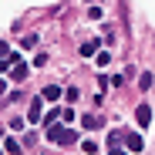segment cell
<instances>
[{"label":"cell","mask_w":155,"mask_h":155,"mask_svg":"<svg viewBox=\"0 0 155 155\" xmlns=\"http://www.w3.org/2000/svg\"><path fill=\"white\" fill-rule=\"evenodd\" d=\"M41 111H44L41 98H34V101H31V108H27V118H31V121H41Z\"/></svg>","instance_id":"277c9868"},{"label":"cell","mask_w":155,"mask_h":155,"mask_svg":"<svg viewBox=\"0 0 155 155\" xmlns=\"http://www.w3.org/2000/svg\"><path fill=\"white\" fill-rule=\"evenodd\" d=\"M61 94H64V91H61V88H58V84H47V88H44V94H41V98H44V101H58V98H61Z\"/></svg>","instance_id":"5b68a950"},{"label":"cell","mask_w":155,"mask_h":155,"mask_svg":"<svg viewBox=\"0 0 155 155\" xmlns=\"http://www.w3.org/2000/svg\"><path fill=\"white\" fill-rule=\"evenodd\" d=\"M81 125H84V128H101V118H98V115H84Z\"/></svg>","instance_id":"ba28073f"},{"label":"cell","mask_w":155,"mask_h":155,"mask_svg":"<svg viewBox=\"0 0 155 155\" xmlns=\"http://www.w3.org/2000/svg\"><path fill=\"white\" fill-rule=\"evenodd\" d=\"M47 138L58 142V145H74V142H78V132H74V128H61V125H54V128H47Z\"/></svg>","instance_id":"6da1fadb"},{"label":"cell","mask_w":155,"mask_h":155,"mask_svg":"<svg viewBox=\"0 0 155 155\" xmlns=\"http://www.w3.org/2000/svg\"><path fill=\"white\" fill-rule=\"evenodd\" d=\"M64 98H68V101H78V98H81V91H78V88H68Z\"/></svg>","instance_id":"7c38bea8"},{"label":"cell","mask_w":155,"mask_h":155,"mask_svg":"<svg viewBox=\"0 0 155 155\" xmlns=\"http://www.w3.org/2000/svg\"><path fill=\"white\" fill-rule=\"evenodd\" d=\"M138 88H142V91H148V88H152V74H148V71L138 78Z\"/></svg>","instance_id":"9c48e42d"},{"label":"cell","mask_w":155,"mask_h":155,"mask_svg":"<svg viewBox=\"0 0 155 155\" xmlns=\"http://www.w3.org/2000/svg\"><path fill=\"white\" fill-rule=\"evenodd\" d=\"M125 142H128V152H135V155H138V152H142V148H145V142H142V138H138V135H128V138H125Z\"/></svg>","instance_id":"8992f818"},{"label":"cell","mask_w":155,"mask_h":155,"mask_svg":"<svg viewBox=\"0 0 155 155\" xmlns=\"http://www.w3.org/2000/svg\"><path fill=\"white\" fill-rule=\"evenodd\" d=\"M91 54H98V41H84L81 44V58H91Z\"/></svg>","instance_id":"52a82bcc"},{"label":"cell","mask_w":155,"mask_h":155,"mask_svg":"<svg viewBox=\"0 0 155 155\" xmlns=\"http://www.w3.org/2000/svg\"><path fill=\"white\" fill-rule=\"evenodd\" d=\"M24 74H27V64H20V68H14V74H10V78H14V81H20Z\"/></svg>","instance_id":"8fae6325"},{"label":"cell","mask_w":155,"mask_h":155,"mask_svg":"<svg viewBox=\"0 0 155 155\" xmlns=\"http://www.w3.org/2000/svg\"><path fill=\"white\" fill-rule=\"evenodd\" d=\"M58 118H64V108H58V105H54V108H51V111L44 115V121H47V128H54V125H58Z\"/></svg>","instance_id":"3957f363"},{"label":"cell","mask_w":155,"mask_h":155,"mask_svg":"<svg viewBox=\"0 0 155 155\" xmlns=\"http://www.w3.org/2000/svg\"><path fill=\"white\" fill-rule=\"evenodd\" d=\"M108 155H132V152H121V148H108Z\"/></svg>","instance_id":"4fadbf2b"},{"label":"cell","mask_w":155,"mask_h":155,"mask_svg":"<svg viewBox=\"0 0 155 155\" xmlns=\"http://www.w3.org/2000/svg\"><path fill=\"white\" fill-rule=\"evenodd\" d=\"M4 145H7V152H10V155H17V152H20V145H17V138H7Z\"/></svg>","instance_id":"30bf717a"},{"label":"cell","mask_w":155,"mask_h":155,"mask_svg":"<svg viewBox=\"0 0 155 155\" xmlns=\"http://www.w3.org/2000/svg\"><path fill=\"white\" fill-rule=\"evenodd\" d=\"M135 121H138L142 128L152 125V108H148V105H138V108H135Z\"/></svg>","instance_id":"7a4b0ae2"}]
</instances>
